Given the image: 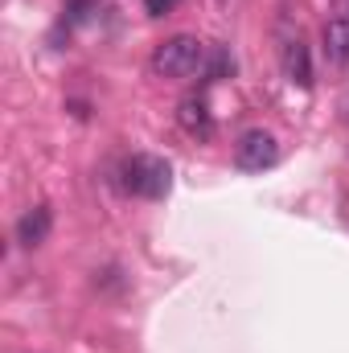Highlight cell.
<instances>
[{
  "label": "cell",
  "instance_id": "7a4b0ae2",
  "mask_svg": "<svg viewBox=\"0 0 349 353\" xmlns=\"http://www.w3.org/2000/svg\"><path fill=\"white\" fill-rule=\"evenodd\" d=\"M169 185H173V169L165 161H157V157H132L123 165V189H132L140 197L157 201V197L169 193Z\"/></svg>",
  "mask_w": 349,
  "mask_h": 353
},
{
  "label": "cell",
  "instance_id": "6da1fadb",
  "mask_svg": "<svg viewBox=\"0 0 349 353\" xmlns=\"http://www.w3.org/2000/svg\"><path fill=\"white\" fill-rule=\"evenodd\" d=\"M197 66H206V46L193 33H177L169 41H161L152 54V74H161V79H185Z\"/></svg>",
  "mask_w": 349,
  "mask_h": 353
},
{
  "label": "cell",
  "instance_id": "52a82bcc",
  "mask_svg": "<svg viewBox=\"0 0 349 353\" xmlns=\"http://www.w3.org/2000/svg\"><path fill=\"white\" fill-rule=\"evenodd\" d=\"M321 46H325V58H329L333 66H349V17H333V21H325Z\"/></svg>",
  "mask_w": 349,
  "mask_h": 353
},
{
  "label": "cell",
  "instance_id": "ba28073f",
  "mask_svg": "<svg viewBox=\"0 0 349 353\" xmlns=\"http://www.w3.org/2000/svg\"><path fill=\"white\" fill-rule=\"evenodd\" d=\"M226 70H235V58H230L226 50H214V54H210V70H206V74H210V79H222Z\"/></svg>",
  "mask_w": 349,
  "mask_h": 353
},
{
  "label": "cell",
  "instance_id": "3957f363",
  "mask_svg": "<svg viewBox=\"0 0 349 353\" xmlns=\"http://www.w3.org/2000/svg\"><path fill=\"white\" fill-rule=\"evenodd\" d=\"M275 161H279V140H275L271 132L251 128V132L239 136V144H235V165H239L243 173H263V169H271Z\"/></svg>",
  "mask_w": 349,
  "mask_h": 353
},
{
  "label": "cell",
  "instance_id": "9c48e42d",
  "mask_svg": "<svg viewBox=\"0 0 349 353\" xmlns=\"http://www.w3.org/2000/svg\"><path fill=\"white\" fill-rule=\"evenodd\" d=\"M173 4H177V0H148V12H152V17H165Z\"/></svg>",
  "mask_w": 349,
  "mask_h": 353
},
{
  "label": "cell",
  "instance_id": "277c9868",
  "mask_svg": "<svg viewBox=\"0 0 349 353\" xmlns=\"http://www.w3.org/2000/svg\"><path fill=\"white\" fill-rule=\"evenodd\" d=\"M177 123H181V132L185 136H193V140H214V115H210V107H206V99L201 94H185L181 103H177Z\"/></svg>",
  "mask_w": 349,
  "mask_h": 353
},
{
  "label": "cell",
  "instance_id": "5b68a950",
  "mask_svg": "<svg viewBox=\"0 0 349 353\" xmlns=\"http://www.w3.org/2000/svg\"><path fill=\"white\" fill-rule=\"evenodd\" d=\"M279 66H283V79L292 87H312V54L300 37H288L279 46Z\"/></svg>",
  "mask_w": 349,
  "mask_h": 353
},
{
  "label": "cell",
  "instance_id": "8992f818",
  "mask_svg": "<svg viewBox=\"0 0 349 353\" xmlns=\"http://www.w3.org/2000/svg\"><path fill=\"white\" fill-rule=\"evenodd\" d=\"M50 226H54V214H50L46 205H33V210H25L21 222H17V243H21L25 251H33V247H41V243L50 239Z\"/></svg>",
  "mask_w": 349,
  "mask_h": 353
}]
</instances>
